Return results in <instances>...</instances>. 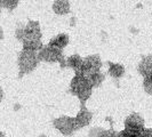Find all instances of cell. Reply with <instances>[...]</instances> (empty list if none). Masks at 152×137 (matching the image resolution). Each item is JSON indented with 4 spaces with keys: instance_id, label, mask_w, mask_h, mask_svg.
I'll return each mask as SVG.
<instances>
[{
    "instance_id": "277c9868",
    "label": "cell",
    "mask_w": 152,
    "mask_h": 137,
    "mask_svg": "<svg viewBox=\"0 0 152 137\" xmlns=\"http://www.w3.org/2000/svg\"><path fill=\"white\" fill-rule=\"evenodd\" d=\"M38 58L40 62L58 63L61 65V68H66V58L64 57L62 50L52 46H44L38 52Z\"/></svg>"
},
{
    "instance_id": "2e32d148",
    "label": "cell",
    "mask_w": 152,
    "mask_h": 137,
    "mask_svg": "<svg viewBox=\"0 0 152 137\" xmlns=\"http://www.w3.org/2000/svg\"><path fill=\"white\" fill-rule=\"evenodd\" d=\"M143 130H133L125 128L121 131L117 133V137H142Z\"/></svg>"
},
{
    "instance_id": "4fadbf2b",
    "label": "cell",
    "mask_w": 152,
    "mask_h": 137,
    "mask_svg": "<svg viewBox=\"0 0 152 137\" xmlns=\"http://www.w3.org/2000/svg\"><path fill=\"white\" fill-rule=\"evenodd\" d=\"M109 65V74L114 78V79H120L125 74V66L119 64V63H113V62H107Z\"/></svg>"
},
{
    "instance_id": "52a82bcc",
    "label": "cell",
    "mask_w": 152,
    "mask_h": 137,
    "mask_svg": "<svg viewBox=\"0 0 152 137\" xmlns=\"http://www.w3.org/2000/svg\"><path fill=\"white\" fill-rule=\"evenodd\" d=\"M93 120V112L89 111L87 107H86V104H80V110L79 112L75 117V123H76V129H83L86 126H88L89 123Z\"/></svg>"
},
{
    "instance_id": "ac0fdd59",
    "label": "cell",
    "mask_w": 152,
    "mask_h": 137,
    "mask_svg": "<svg viewBox=\"0 0 152 137\" xmlns=\"http://www.w3.org/2000/svg\"><path fill=\"white\" fill-rule=\"evenodd\" d=\"M143 88H144L146 94L152 95V77L143 79Z\"/></svg>"
},
{
    "instance_id": "d6986e66",
    "label": "cell",
    "mask_w": 152,
    "mask_h": 137,
    "mask_svg": "<svg viewBox=\"0 0 152 137\" xmlns=\"http://www.w3.org/2000/svg\"><path fill=\"white\" fill-rule=\"evenodd\" d=\"M142 137H152V128H145L142 133Z\"/></svg>"
},
{
    "instance_id": "6da1fadb",
    "label": "cell",
    "mask_w": 152,
    "mask_h": 137,
    "mask_svg": "<svg viewBox=\"0 0 152 137\" xmlns=\"http://www.w3.org/2000/svg\"><path fill=\"white\" fill-rule=\"evenodd\" d=\"M15 37L23 45V49L39 52L44 47L41 41L42 32L40 24L37 21H29L25 26L16 29Z\"/></svg>"
},
{
    "instance_id": "603a6c76",
    "label": "cell",
    "mask_w": 152,
    "mask_h": 137,
    "mask_svg": "<svg viewBox=\"0 0 152 137\" xmlns=\"http://www.w3.org/2000/svg\"><path fill=\"white\" fill-rule=\"evenodd\" d=\"M38 137H48V136H46V135H40V136H38Z\"/></svg>"
},
{
    "instance_id": "44dd1931",
    "label": "cell",
    "mask_w": 152,
    "mask_h": 137,
    "mask_svg": "<svg viewBox=\"0 0 152 137\" xmlns=\"http://www.w3.org/2000/svg\"><path fill=\"white\" fill-rule=\"evenodd\" d=\"M2 96H4V93H2V89H1V87H0V102L2 101Z\"/></svg>"
},
{
    "instance_id": "8fae6325",
    "label": "cell",
    "mask_w": 152,
    "mask_h": 137,
    "mask_svg": "<svg viewBox=\"0 0 152 137\" xmlns=\"http://www.w3.org/2000/svg\"><path fill=\"white\" fill-rule=\"evenodd\" d=\"M83 62H84V58L80 55L75 54L66 58V68H72L75 73H80L81 68H83Z\"/></svg>"
},
{
    "instance_id": "7c38bea8",
    "label": "cell",
    "mask_w": 152,
    "mask_h": 137,
    "mask_svg": "<svg viewBox=\"0 0 152 137\" xmlns=\"http://www.w3.org/2000/svg\"><path fill=\"white\" fill-rule=\"evenodd\" d=\"M69 41H70V38H69L68 34L61 33V34L56 36L55 38L50 39L49 42H48V46H52V47H55V48H57V49L63 50V49L69 45Z\"/></svg>"
},
{
    "instance_id": "3957f363",
    "label": "cell",
    "mask_w": 152,
    "mask_h": 137,
    "mask_svg": "<svg viewBox=\"0 0 152 137\" xmlns=\"http://www.w3.org/2000/svg\"><path fill=\"white\" fill-rule=\"evenodd\" d=\"M38 52L30 50V49H22L18 54L17 64H18V78H22L23 76L31 73L33 70L39 65Z\"/></svg>"
},
{
    "instance_id": "30bf717a",
    "label": "cell",
    "mask_w": 152,
    "mask_h": 137,
    "mask_svg": "<svg viewBox=\"0 0 152 137\" xmlns=\"http://www.w3.org/2000/svg\"><path fill=\"white\" fill-rule=\"evenodd\" d=\"M71 10V5L69 0H54L53 12L56 15H66Z\"/></svg>"
},
{
    "instance_id": "8992f818",
    "label": "cell",
    "mask_w": 152,
    "mask_h": 137,
    "mask_svg": "<svg viewBox=\"0 0 152 137\" xmlns=\"http://www.w3.org/2000/svg\"><path fill=\"white\" fill-rule=\"evenodd\" d=\"M53 126L64 136H71L76 129V123H75V117H68V115H62L53 120Z\"/></svg>"
},
{
    "instance_id": "9c48e42d",
    "label": "cell",
    "mask_w": 152,
    "mask_h": 137,
    "mask_svg": "<svg viewBox=\"0 0 152 137\" xmlns=\"http://www.w3.org/2000/svg\"><path fill=\"white\" fill-rule=\"evenodd\" d=\"M137 71L143 78L152 77V55L143 56L137 65Z\"/></svg>"
},
{
    "instance_id": "e0dca14e",
    "label": "cell",
    "mask_w": 152,
    "mask_h": 137,
    "mask_svg": "<svg viewBox=\"0 0 152 137\" xmlns=\"http://www.w3.org/2000/svg\"><path fill=\"white\" fill-rule=\"evenodd\" d=\"M18 2L20 0H0V6L8 10H14L17 7Z\"/></svg>"
},
{
    "instance_id": "cb8c5ba5",
    "label": "cell",
    "mask_w": 152,
    "mask_h": 137,
    "mask_svg": "<svg viewBox=\"0 0 152 137\" xmlns=\"http://www.w3.org/2000/svg\"><path fill=\"white\" fill-rule=\"evenodd\" d=\"M0 14H1V6H0Z\"/></svg>"
},
{
    "instance_id": "5bb4252c",
    "label": "cell",
    "mask_w": 152,
    "mask_h": 137,
    "mask_svg": "<svg viewBox=\"0 0 152 137\" xmlns=\"http://www.w3.org/2000/svg\"><path fill=\"white\" fill-rule=\"evenodd\" d=\"M88 137H117V133L113 130L112 126L109 130L99 128H99L95 127V128L91 129L89 134H88Z\"/></svg>"
},
{
    "instance_id": "ba28073f",
    "label": "cell",
    "mask_w": 152,
    "mask_h": 137,
    "mask_svg": "<svg viewBox=\"0 0 152 137\" xmlns=\"http://www.w3.org/2000/svg\"><path fill=\"white\" fill-rule=\"evenodd\" d=\"M144 119L138 113H132L125 119V128L133 130H144Z\"/></svg>"
},
{
    "instance_id": "7402d4cb",
    "label": "cell",
    "mask_w": 152,
    "mask_h": 137,
    "mask_svg": "<svg viewBox=\"0 0 152 137\" xmlns=\"http://www.w3.org/2000/svg\"><path fill=\"white\" fill-rule=\"evenodd\" d=\"M0 137H6V135H5V134H4L1 130H0Z\"/></svg>"
},
{
    "instance_id": "7a4b0ae2",
    "label": "cell",
    "mask_w": 152,
    "mask_h": 137,
    "mask_svg": "<svg viewBox=\"0 0 152 137\" xmlns=\"http://www.w3.org/2000/svg\"><path fill=\"white\" fill-rule=\"evenodd\" d=\"M93 89H94L93 86L86 77L75 73V77H73V79L71 80V84H70L69 93L77 96L80 101V103L86 104V102L91 96Z\"/></svg>"
},
{
    "instance_id": "ffe728a7",
    "label": "cell",
    "mask_w": 152,
    "mask_h": 137,
    "mask_svg": "<svg viewBox=\"0 0 152 137\" xmlns=\"http://www.w3.org/2000/svg\"><path fill=\"white\" fill-rule=\"evenodd\" d=\"M2 38H4V31H2L1 26H0V41L2 40Z\"/></svg>"
},
{
    "instance_id": "5b68a950",
    "label": "cell",
    "mask_w": 152,
    "mask_h": 137,
    "mask_svg": "<svg viewBox=\"0 0 152 137\" xmlns=\"http://www.w3.org/2000/svg\"><path fill=\"white\" fill-rule=\"evenodd\" d=\"M102 65H103V63H102V60L99 55H89V56L84 58L81 71L78 74H81V76L87 78L94 73L101 72Z\"/></svg>"
},
{
    "instance_id": "9a60e30c",
    "label": "cell",
    "mask_w": 152,
    "mask_h": 137,
    "mask_svg": "<svg viewBox=\"0 0 152 137\" xmlns=\"http://www.w3.org/2000/svg\"><path fill=\"white\" fill-rule=\"evenodd\" d=\"M87 79L89 80V82L93 86V88H96V87H99L102 85V82L105 79V76L102 72H97V73H94L91 76L87 77Z\"/></svg>"
}]
</instances>
